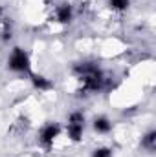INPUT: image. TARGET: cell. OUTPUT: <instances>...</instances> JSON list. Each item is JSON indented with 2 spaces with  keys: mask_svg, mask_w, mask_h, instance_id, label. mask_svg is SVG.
I'll list each match as a JSON object with an SVG mask.
<instances>
[{
  "mask_svg": "<svg viewBox=\"0 0 156 157\" xmlns=\"http://www.w3.org/2000/svg\"><path fill=\"white\" fill-rule=\"evenodd\" d=\"M7 66L13 71H28L30 70V57H28V53L24 49H20V48H15L11 57H9V60H7Z\"/></svg>",
  "mask_w": 156,
  "mask_h": 157,
  "instance_id": "cell-1",
  "label": "cell"
},
{
  "mask_svg": "<svg viewBox=\"0 0 156 157\" xmlns=\"http://www.w3.org/2000/svg\"><path fill=\"white\" fill-rule=\"evenodd\" d=\"M59 126L57 124H50V126H46L44 130H42V133H40V141L44 143V144H51L53 141H55V137L59 135Z\"/></svg>",
  "mask_w": 156,
  "mask_h": 157,
  "instance_id": "cell-2",
  "label": "cell"
},
{
  "mask_svg": "<svg viewBox=\"0 0 156 157\" xmlns=\"http://www.w3.org/2000/svg\"><path fill=\"white\" fill-rule=\"evenodd\" d=\"M72 15H74V11H72V6H68V4H63V6H59V7H57V20H59L61 24H66V22H70V20H72Z\"/></svg>",
  "mask_w": 156,
  "mask_h": 157,
  "instance_id": "cell-3",
  "label": "cell"
},
{
  "mask_svg": "<svg viewBox=\"0 0 156 157\" xmlns=\"http://www.w3.org/2000/svg\"><path fill=\"white\" fill-rule=\"evenodd\" d=\"M83 128L84 124H74V122H68V137L72 141H79L83 137Z\"/></svg>",
  "mask_w": 156,
  "mask_h": 157,
  "instance_id": "cell-4",
  "label": "cell"
},
{
  "mask_svg": "<svg viewBox=\"0 0 156 157\" xmlns=\"http://www.w3.org/2000/svg\"><path fill=\"white\" fill-rule=\"evenodd\" d=\"M110 128H112V124H110V121L105 117H99L94 121V130L96 132H99V133H107V132H110Z\"/></svg>",
  "mask_w": 156,
  "mask_h": 157,
  "instance_id": "cell-5",
  "label": "cell"
},
{
  "mask_svg": "<svg viewBox=\"0 0 156 157\" xmlns=\"http://www.w3.org/2000/svg\"><path fill=\"white\" fill-rule=\"evenodd\" d=\"M31 82H33V86L37 90H50L51 88V82L46 77H42V75H33L31 77Z\"/></svg>",
  "mask_w": 156,
  "mask_h": 157,
  "instance_id": "cell-6",
  "label": "cell"
},
{
  "mask_svg": "<svg viewBox=\"0 0 156 157\" xmlns=\"http://www.w3.org/2000/svg\"><path fill=\"white\" fill-rule=\"evenodd\" d=\"M92 157H112V150H109V148H97V150H94Z\"/></svg>",
  "mask_w": 156,
  "mask_h": 157,
  "instance_id": "cell-7",
  "label": "cell"
},
{
  "mask_svg": "<svg viewBox=\"0 0 156 157\" xmlns=\"http://www.w3.org/2000/svg\"><path fill=\"white\" fill-rule=\"evenodd\" d=\"M154 137H156L154 132L147 133V135H145V139H143V146H147V148H154Z\"/></svg>",
  "mask_w": 156,
  "mask_h": 157,
  "instance_id": "cell-8",
  "label": "cell"
},
{
  "mask_svg": "<svg viewBox=\"0 0 156 157\" xmlns=\"http://www.w3.org/2000/svg\"><path fill=\"white\" fill-rule=\"evenodd\" d=\"M110 6L114 9H125L129 6V0H110Z\"/></svg>",
  "mask_w": 156,
  "mask_h": 157,
  "instance_id": "cell-9",
  "label": "cell"
}]
</instances>
